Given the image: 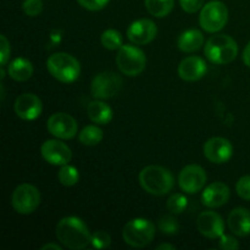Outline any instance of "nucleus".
Masks as SVG:
<instances>
[{"label": "nucleus", "instance_id": "nucleus-1", "mask_svg": "<svg viewBox=\"0 0 250 250\" xmlns=\"http://www.w3.org/2000/svg\"><path fill=\"white\" fill-rule=\"evenodd\" d=\"M56 238L65 248L72 250L84 249L92 243V234L84 221L76 216L60 220L56 226Z\"/></svg>", "mask_w": 250, "mask_h": 250}, {"label": "nucleus", "instance_id": "nucleus-2", "mask_svg": "<svg viewBox=\"0 0 250 250\" xmlns=\"http://www.w3.org/2000/svg\"><path fill=\"white\" fill-rule=\"evenodd\" d=\"M139 183L146 193L153 195H165L172 189L175 178L170 170L158 165L144 167L139 172Z\"/></svg>", "mask_w": 250, "mask_h": 250}, {"label": "nucleus", "instance_id": "nucleus-3", "mask_svg": "<svg viewBox=\"0 0 250 250\" xmlns=\"http://www.w3.org/2000/svg\"><path fill=\"white\" fill-rule=\"evenodd\" d=\"M208 60L217 65L232 62L238 54V45L232 37L227 34H215L208 39L204 49Z\"/></svg>", "mask_w": 250, "mask_h": 250}, {"label": "nucleus", "instance_id": "nucleus-4", "mask_svg": "<svg viewBox=\"0 0 250 250\" xmlns=\"http://www.w3.org/2000/svg\"><path fill=\"white\" fill-rule=\"evenodd\" d=\"M46 67L54 78L62 83H72L81 73L80 61L67 53H55L46 60Z\"/></svg>", "mask_w": 250, "mask_h": 250}, {"label": "nucleus", "instance_id": "nucleus-5", "mask_svg": "<svg viewBox=\"0 0 250 250\" xmlns=\"http://www.w3.org/2000/svg\"><path fill=\"white\" fill-rule=\"evenodd\" d=\"M125 243L133 248H144L155 237V226L150 220L133 219L127 222L122 231Z\"/></svg>", "mask_w": 250, "mask_h": 250}, {"label": "nucleus", "instance_id": "nucleus-6", "mask_svg": "<svg viewBox=\"0 0 250 250\" xmlns=\"http://www.w3.org/2000/svg\"><path fill=\"white\" fill-rule=\"evenodd\" d=\"M116 63L124 75L133 77L143 72L146 65V58L137 46L122 45L117 51Z\"/></svg>", "mask_w": 250, "mask_h": 250}, {"label": "nucleus", "instance_id": "nucleus-7", "mask_svg": "<svg viewBox=\"0 0 250 250\" xmlns=\"http://www.w3.org/2000/svg\"><path fill=\"white\" fill-rule=\"evenodd\" d=\"M229 21V10L221 1H210L203 6L199 15V23L205 32L216 33L226 26Z\"/></svg>", "mask_w": 250, "mask_h": 250}, {"label": "nucleus", "instance_id": "nucleus-8", "mask_svg": "<svg viewBox=\"0 0 250 250\" xmlns=\"http://www.w3.org/2000/svg\"><path fill=\"white\" fill-rule=\"evenodd\" d=\"M11 204L15 211L19 214L29 215L36 211L41 204V193L33 185L22 183L15 188L11 197Z\"/></svg>", "mask_w": 250, "mask_h": 250}, {"label": "nucleus", "instance_id": "nucleus-9", "mask_svg": "<svg viewBox=\"0 0 250 250\" xmlns=\"http://www.w3.org/2000/svg\"><path fill=\"white\" fill-rule=\"evenodd\" d=\"M122 80L114 72H102L95 76L92 81L90 92L95 99L105 100L115 97L120 92Z\"/></svg>", "mask_w": 250, "mask_h": 250}, {"label": "nucleus", "instance_id": "nucleus-10", "mask_svg": "<svg viewBox=\"0 0 250 250\" xmlns=\"http://www.w3.org/2000/svg\"><path fill=\"white\" fill-rule=\"evenodd\" d=\"M207 183V172L199 165H188L181 170L178 175L180 188L187 194L200 192Z\"/></svg>", "mask_w": 250, "mask_h": 250}, {"label": "nucleus", "instance_id": "nucleus-11", "mask_svg": "<svg viewBox=\"0 0 250 250\" xmlns=\"http://www.w3.org/2000/svg\"><path fill=\"white\" fill-rule=\"evenodd\" d=\"M49 133L59 139H71L77 134V121L66 112H56L49 117L46 122Z\"/></svg>", "mask_w": 250, "mask_h": 250}, {"label": "nucleus", "instance_id": "nucleus-12", "mask_svg": "<svg viewBox=\"0 0 250 250\" xmlns=\"http://www.w3.org/2000/svg\"><path fill=\"white\" fill-rule=\"evenodd\" d=\"M42 156L46 163L55 166H63L72 159V153L68 146L58 139H48L42 144Z\"/></svg>", "mask_w": 250, "mask_h": 250}, {"label": "nucleus", "instance_id": "nucleus-13", "mask_svg": "<svg viewBox=\"0 0 250 250\" xmlns=\"http://www.w3.org/2000/svg\"><path fill=\"white\" fill-rule=\"evenodd\" d=\"M204 155L210 163L224 164L232 158L233 146L229 139L224 137H214L204 144Z\"/></svg>", "mask_w": 250, "mask_h": 250}, {"label": "nucleus", "instance_id": "nucleus-14", "mask_svg": "<svg viewBox=\"0 0 250 250\" xmlns=\"http://www.w3.org/2000/svg\"><path fill=\"white\" fill-rule=\"evenodd\" d=\"M158 34V27L151 20L141 19L132 22L127 29V38L137 45L150 43Z\"/></svg>", "mask_w": 250, "mask_h": 250}, {"label": "nucleus", "instance_id": "nucleus-15", "mask_svg": "<svg viewBox=\"0 0 250 250\" xmlns=\"http://www.w3.org/2000/svg\"><path fill=\"white\" fill-rule=\"evenodd\" d=\"M15 112L24 121H33L42 114V100L33 93H23L16 98L14 105Z\"/></svg>", "mask_w": 250, "mask_h": 250}, {"label": "nucleus", "instance_id": "nucleus-16", "mask_svg": "<svg viewBox=\"0 0 250 250\" xmlns=\"http://www.w3.org/2000/svg\"><path fill=\"white\" fill-rule=\"evenodd\" d=\"M197 229L204 237L209 239H216L224 234V220L217 212L204 211L198 216Z\"/></svg>", "mask_w": 250, "mask_h": 250}, {"label": "nucleus", "instance_id": "nucleus-17", "mask_svg": "<svg viewBox=\"0 0 250 250\" xmlns=\"http://www.w3.org/2000/svg\"><path fill=\"white\" fill-rule=\"evenodd\" d=\"M207 72V63L199 56H188L178 65V75L186 82H195Z\"/></svg>", "mask_w": 250, "mask_h": 250}, {"label": "nucleus", "instance_id": "nucleus-18", "mask_svg": "<svg viewBox=\"0 0 250 250\" xmlns=\"http://www.w3.org/2000/svg\"><path fill=\"white\" fill-rule=\"evenodd\" d=\"M229 188L222 182H214L208 186L202 194V202L208 208H220L229 199Z\"/></svg>", "mask_w": 250, "mask_h": 250}, {"label": "nucleus", "instance_id": "nucleus-19", "mask_svg": "<svg viewBox=\"0 0 250 250\" xmlns=\"http://www.w3.org/2000/svg\"><path fill=\"white\" fill-rule=\"evenodd\" d=\"M229 229L238 237L250 234V211L246 208H236L229 215Z\"/></svg>", "mask_w": 250, "mask_h": 250}, {"label": "nucleus", "instance_id": "nucleus-20", "mask_svg": "<svg viewBox=\"0 0 250 250\" xmlns=\"http://www.w3.org/2000/svg\"><path fill=\"white\" fill-rule=\"evenodd\" d=\"M7 73L12 80L17 82H24V81H28L33 75V65L27 59L17 58L9 63Z\"/></svg>", "mask_w": 250, "mask_h": 250}, {"label": "nucleus", "instance_id": "nucleus-21", "mask_svg": "<svg viewBox=\"0 0 250 250\" xmlns=\"http://www.w3.org/2000/svg\"><path fill=\"white\" fill-rule=\"evenodd\" d=\"M178 48L183 53H194L204 44V36L198 29H188L178 38Z\"/></svg>", "mask_w": 250, "mask_h": 250}, {"label": "nucleus", "instance_id": "nucleus-22", "mask_svg": "<svg viewBox=\"0 0 250 250\" xmlns=\"http://www.w3.org/2000/svg\"><path fill=\"white\" fill-rule=\"evenodd\" d=\"M87 115L90 121L98 125H107L112 120L111 107L99 99L94 100L88 105Z\"/></svg>", "mask_w": 250, "mask_h": 250}, {"label": "nucleus", "instance_id": "nucleus-23", "mask_svg": "<svg viewBox=\"0 0 250 250\" xmlns=\"http://www.w3.org/2000/svg\"><path fill=\"white\" fill-rule=\"evenodd\" d=\"M148 12L153 16L165 17L172 11L175 0H144Z\"/></svg>", "mask_w": 250, "mask_h": 250}, {"label": "nucleus", "instance_id": "nucleus-24", "mask_svg": "<svg viewBox=\"0 0 250 250\" xmlns=\"http://www.w3.org/2000/svg\"><path fill=\"white\" fill-rule=\"evenodd\" d=\"M103 137H104V134H103V131L99 127L94 126V125H89V126H85L80 132L78 139H80L83 146H93L99 144L103 141Z\"/></svg>", "mask_w": 250, "mask_h": 250}, {"label": "nucleus", "instance_id": "nucleus-25", "mask_svg": "<svg viewBox=\"0 0 250 250\" xmlns=\"http://www.w3.org/2000/svg\"><path fill=\"white\" fill-rule=\"evenodd\" d=\"M100 41H102L103 46L105 49H109V50H119L124 45L121 33L116 29H106V31L103 32Z\"/></svg>", "mask_w": 250, "mask_h": 250}, {"label": "nucleus", "instance_id": "nucleus-26", "mask_svg": "<svg viewBox=\"0 0 250 250\" xmlns=\"http://www.w3.org/2000/svg\"><path fill=\"white\" fill-rule=\"evenodd\" d=\"M58 178L60 183L65 187H72L80 180V173L75 166H71L68 164L61 166L60 171L58 173Z\"/></svg>", "mask_w": 250, "mask_h": 250}, {"label": "nucleus", "instance_id": "nucleus-27", "mask_svg": "<svg viewBox=\"0 0 250 250\" xmlns=\"http://www.w3.org/2000/svg\"><path fill=\"white\" fill-rule=\"evenodd\" d=\"M188 205V199L186 198V195L181 194V193H176V194H172L167 199V203H166V208H167L168 211L171 214H182L186 209H187Z\"/></svg>", "mask_w": 250, "mask_h": 250}, {"label": "nucleus", "instance_id": "nucleus-28", "mask_svg": "<svg viewBox=\"0 0 250 250\" xmlns=\"http://www.w3.org/2000/svg\"><path fill=\"white\" fill-rule=\"evenodd\" d=\"M158 227L164 234H168V236H173L177 234L180 231V225L176 217L171 216V215H165L161 217L158 222Z\"/></svg>", "mask_w": 250, "mask_h": 250}, {"label": "nucleus", "instance_id": "nucleus-29", "mask_svg": "<svg viewBox=\"0 0 250 250\" xmlns=\"http://www.w3.org/2000/svg\"><path fill=\"white\" fill-rule=\"evenodd\" d=\"M92 246L95 249H105L111 246V237L105 231H97L92 234Z\"/></svg>", "mask_w": 250, "mask_h": 250}, {"label": "nucleus", "instance_id": "nucleus-30", "mask_svg": "<svg viewBox=\"0 0 250 250\" xmlns=\"http://www.w3.org/2000/svg\"><path fill=\"white\" fill-rule=\"evenodd\" d=\"M22 9L27 16L36 17L43 11V1L42 0H24Z\"/></svg>", "mask_w": 250, "mask_h": 250}, {"label": "nucleus", "instance_id": "nucleus-31", "mask_svg": "<svg viewBox=\"0 0 250 250\" xmlns=\"http://www.w3.org/2000/svg\"><path fill=\"white\" fill-rule=\"evenodd\" d=\"M236 192L242 199L250 202V176H243L236 185Z\"/></svg>", "mask_w": 250, "mask_h": 250}, {"label": "nucleus", "instance_id": "nucleus-32", "mask_svg": "<svg viewBox=\"0 0 250 250\" xmlns=\"http://www.w3.org/2000/svg\"><path fill=\"white\" fill-rule=\"evenodd\" d=\"M110 0H77L78 4L84 9L90 10V11H99L104 9Z\"/></svg>", "mask_w": 250, "mask_h": 250}, {"label": "nucleus", "instance_id": "nucleus-33", "mask_svg": "<svg viewBox=\"0 0 250 250\" xmlns=\"http://www.w3.org/2000/svg\"><path fill=\"white\" fill-rule=\"evenodd\" d=\"M220 249L222 250H237L239 249V243L234 237L229 234H222L219 242Z\"/></svg>", "mask_w": 250, "mask_h": 250}, {"label": "nucleus", "instance_id": "nucleus-34", "mask_svg": "<svg viewBox=\"0 0 250 250\" xmlns=\"http://www.w3.org/2000/svg\"><path fill=\"white\" fill-rule=\"evenodd\" d=\"M10 51H11V49H10L9 41L4 34H1L0 36V63H1V66L6 65L10 58Z\"/></svg>", "mask_w": 250, "mask_h": 250}, {"label": "nucleus", "instance_id": "nucleus-35", "mask_svg": "<svg viewBox=\"0 0 250 250\" xmlns=\"http://www.w3.org/2000/svg\"><path fill=\"white\" fill-rule=\"evenodd\" d=\"M181 7L188 14H194L198 10L202 9L204 5V0H180Z\"/></svg>", "mask_w": 250, "mask_h": 250}, {"label": "nucleus", "instance_id": "nucleus-36", "mask_svg": "<svg viewBox=\"0 0 250 250\" xmlns=\"http://www.w3.org/2000/svg\"><path fill=\"white\" fill-rule=\"evenodd\" d=\"M243 61L248 67H250V42L247 44V46L244 48L243 51Z\"/></svg>", "mask_w": 250, "mask_h": 250}, {"label": "nucleus", "instance_id": "nucleus-37", "mask_svg": "<svg viewBox=\"0 0 250 250\" xmlns=\"http://www.w3.org/2000/svg\"><path fill=\"white\" fill-rule=\"evenodd\" d=\"M46 249H54V250H61V248L59 244H54V243H49V244H45L44 247H42V250H46Z\"/></svg>", "mask_w": 250, "mask_h": 250}, {"label": "nucleus", "instance_id": "nucleus-38", "mask_svg": "<svg viewBox=\"0 0 250 250\" xmlns=\"http://www.w3.org/2000/svg\"><path fill=\"white\" fill-rule=\"evenodd\" d=\"M156 249H159V250H161V249H170V250H173V249H175V247H173L172 244L164 243V244H160V246H158V248H156Z\"/></svg>", "mask_w": 250, "mask_h": 250}]
</instances>
